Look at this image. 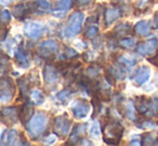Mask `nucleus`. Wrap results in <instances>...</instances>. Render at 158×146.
<instances>
[{"instance_id": "1a4fd4ad", "label": "nucleus", "mask_w": 158, "mask_h": 146, "mask_svg": "<svg viewBox=\"0 0 158 146\" xmlns=\"http://www.w3.org/2000/svg\"><path fill=\"white\" fill-rule=\"evenodd\" d=\"M90 110V107L86 101L84 100H77L73 102L72 107H71V111L73 113V116L75 118H85L88 115Z\"/></svg>"}, {"instance_id": "4be33fe9", "label": "nucleus", "mask_w": 158, "mask_h": 146, "mask_svg": "<svg viewBox=\"0 0 158 146\" xmlns=\"http://www.w3.org/2000/svg\"><path fill=\"white\" fill-rule=\"evenodd\" d=\"M19 91H21V96H23V92L26 94L29 89V81L27 79V77H23V79H19Z\"/></svg>"}, {"instance_id": "72a5a7b5", "label": "nucleus", "mask_w": 158, "mask_h": 146, "mask_svg": "<svg viewBox=\"0 0 158 146\" xmlns=\"http://www.w3.org/2000/svg\"><path fill=\"white\" fill-rule=\"evenodd\" d=\"M9 65V58L3 53H0V68H6Z\"/></svg>"}, {"instance_id": "ea45409f", "label": "nucleus", "mask_w": 158, "mask_h": 146, "mask_svg": "<svg viewBox=\"0 0 158 146\" xmlns=\"http://www.w3.org/2000/svg\"><path fill=\"white\" fill-rule=\"evenodd\" d=\"M13 1H15V0H0V3L3 4V6H6V4H10L12 3ZM19 1V0H17Z\"/></svg>"}, {"instance_id": "f257e3e1", "label": "nucleus", "mask_w": 158, "mask_h": 146, "mask_svg": "<svg viewBox=\"0 0 158 146\" xmlns=\"http://www.w3.org/2000/svg\"><path fill=\"white\" fill-rule=\"evenodd\" d=\"M48 124V117L44 112H39L31 117L26 125V129L32 140H37L44 131Z\"/></svg>"}, {"instance_id": "6ab92c4d", "label": "nucleus", "mask_w": 158, "mask_h": 146, "mask_svg": "<svg viewBox=\"0 0 158 146\" xmlns=\"http://www.w3.org/2000/svg\"><path fill=\"white\" fill-rule=\"evenodd\" d=\"M130 31H131V26L126 23H123L117 25L113 32L118 37H125L128 34H130Z\"/></svg>"}, {"instance_id": "20e7f679", "label": "nucleus", "mask_w": 158, "mask_h": 146, "mask_svg": "<svg viewBox=\"0 0 158 146\" xmlns=\"http://www.w3.org/2000/svg\"><path fill=\"white\" fill-rule=\"evenodd\" d=\"M15 95V83L10 76L0 77V101L2 103H9L12 101Z\"/></svg>"}, {"instance_id": "dca6fc26", "label": "nucleus", "mask_w": 158, "mask_h": 146, "mask_svg": "<svg viewBox=\"0 0 158 146\" xmlns=\"http://www.w3.org/2000/svg\"><path fill=\"white\" fill-rule=\"evenodd\" d=\"M85 127H86L85 125H80V124L75 125L74 128H73L72 133H71V136H70V139H69V142H67L66 145H70V144L73 145V144H75V143H79L80 136L85 132Z\"/></svg>"}, {"instance_id": "cd10ccee", "label": "nucleus", "mask_w": 158, "mask_h": 146, "mask_svg": "<svg viewBox=\"0 0 158 146\" xmlns=\"http://www.w3.org/2000/svg\"><path fill=\"white\" fill-rule=\"evenodd\" d=\"M95 2V0H75V6L79 8H87L92 6Z\"/></svg>"}, {"instance_id": "c9c22d12", "label": "nucleus", "mask_w": 158, "mask_h": 146, "mask_svg": "<svg viewBox=\"0 0 158 146\" xmlns=\"http://www.w3.org/2000/svg\"><path fill=\"white\" fill-rule=\"evenodd\" d=\"M55 141H56V136H55L54 134H51V136H48V138L43 139L44 144H54Z\"/></svg>"}, {"instance_id": "393cba45", "label": "nucleus", "mask_w": 158, "mask_h": 146, "mask_svg": "<svg viewBox=\"0 0 158 146\" xmlns=\"http://www.w3.org/2000/svg\"><path fill=\"white\" fill-rule=\"evenodd\" d=\"M35 4H37V11H48L51 8V3L48 0H37Z\"/></svg>"}, {"instance_id": "f704fd0d", "label": "nucleus", "mask_w": 158, "mask_h": 146, "mask_svg": "<svg viewBox=\"0 0 158 146\" xmlns=\"http://www.w3.org/2000/svg\"><path fill=\"white\" fill-rule=\"evenodd\" d=\"M148 2H150V0H139L137 3L138 9H140V10H146L148 6Z\"/></svg>"}, {"instance_id": "c85d7f7f", "label": "nucleus", "mask_w": 158, "mask_h": 146, "mask_svg": "<svg viewBox=\"0 0 158 146\" xmlns=\"http://www.w3.org/2000/svg\"><path fill=\"white\" fill-rule=\"evenodd\" d=\"M64 55H66L67 58L69 59H73V58H77L79 55H77V52L75 50L71 47H66L64 48Z\"/></svg>"}, {"instance_id": "a878e982", "label": "nucleus", "mask_w": 158, "mask_h": 146, "mask_svg": "<svg viewBox=\"0 0 158 146\" xmlns=\"http://www.w3.org/2000/svg\"><path fill=\"white\" fill-rule=\"evenodd\" d=\"M0 19H1V23L2 24H6L8 25L9 23L11 22V14L8 10H4L1 12V16H0Z\"/></svg>"}, {"instance_id": "f3484780", "label": "nucleus", "mask_w": 158, "mask_h": 146, "mask_svg": "<svg viewBox=\"0 0 158 146\" xmlns=\"http://www.w3.org/2000/svg\"><path fill=\"white\" fill-rule=\"evenodd\" d=\"M14 59H15V63H17V66H19L21 68L27 69V68L29 67V60H28L26 54L21 48H16V50H15Z\"/></svg>"}, {"instance_id": "a19ab883", "label": "nucleus", "mask_w": 158, "mask_h": 146, "mask_svg": "<svg viewBox=\"0 0 158 146\" xmlns=\"http://www.w3.org/2000/svg\"><path fill=\"white\" fill-rule=\"evenodd\" d=\"M0 16H1V12H0Z\"/></svg>"}, {"instance_id": "f03ea898", "label": "nucleus", "mask_w": 158, "mask_h": 146, "mask_svg": "<svg viewBox=\"0 0 158 146\" xmlns=\"http://www.w3.org/2000/svg\"><path fill=\"white\" fill-rule=\"evenodd\" d=\"M124 128L118 123H110L106 124L104 127V142L106 144L116 145L119 143L122 136H123Z\"/></svg>"}, {"instance_id": "423d86ee", "label": "nucleus", "mask_w": 158, "mask_h": 146, "mask_svg": "<svg viewBox=\"0 0 158 146\" xmlns=\"http://www.w3.org/2000/svg\"><path fill=\"white\" fill-rule=\"evenodd\" d=\"M59 45L58 42L55 40H45V41L41 42L39 45V54L41 57L45 59H48L52 57V54L57 52Z\"/></svg>"}, {"instance_id": "2eb2a0df", "label": "nucleus", "mask_w": 158, "mask_h": 146, "mask_svg": "<svg viewBox=\"0 0 158 146\" xmlns=\"http://www.w3.org/2000/svg\"><path fill=\"white\" fill-rule=\"evenodd\" d=\"M122 12L118 8H114V6H110V8L106 9L104 11V24L106 26H110L115 19L121 17Z\"/></svg>"}, {"instance_id": "9b49d317", "label": "nucleus", "mask_w": 158, "mask_h": 146, "mask_svg": "<svg viewBox=\"0 0 158 146\" xmlns=\"http://www.w3.org/2000/svg\"><path fill=\"white\" fill-rule=\"evenodd\" d=\"M43 26L38 22H28L24 26V34L29 39L35 40L42 34Z\"/></svg>"}, {"instance_id": "7ed1b4c3", "label": "nucleus", "mask_w": 158, "mask_h": 146, "mask_svg": "<svg viewBox=\"0 0 158 146\" xmlns=\"http://www.w3.org/2000/svg\"><path fill=\"white\" fill-rule=\"evenodd\" d=\"M84 21V14L80 11L73 12L69 16L67 25L64 27V34L66 37H74L77 34H80L82 29V24Z\"/></svg>"}, {"instance_id": "4c0bfd02", "label": "nucleus", "mask_w": 158, "mask_h": 146, "mask_svg": "<svg viewBox=\"0 0 158 146\" xmlns=\"http://www.w3.org/2000/svg\"><path fill=\"white\" fill-rule=\"evenodd\" d=\"M143 125H139L138 127L140 128H154L155 126V123H153V121H150V120H146V121H143Z\"/></svg>"}, {"instance_id": "bb28decb", "label": "nucleus", "mask_w": 158, "mask_h": 146, "mask_svg": "<svg viewBox=\"0 0 158 146\" xmlns=\"http://www.w3.org/2000/svg\"><path fill=\"white\" fill-rule=\"evenodd\" d=\"M98 34V27L97 26H88L87 29H86L85 36L87 38H94L96 34Z\"/></svg>"}, {"instance_id": "2f4dec72", "label": "nucleus", "mask_w": 158, "mask_h": 146, "mask_svg": "<svg viewBox=\"0 0 158 146\" xmlns=\"http://www.w3.org/2000/svg\"><path fill=\"white\" fill-rule=\"evenodd\" d=\"M141 144L143 145H148V144H152V141H153V136L152 134H148V133H145L142 136V139H141Z\"/></svg>"}, {"instance_id": "473e14b6", "label": "nucleus", "mask_w": 158, "mask_h": 146, "mask_svg": "<svg viewBox=\"0 0 158 146\" xmlns=\"http://www.w3.org/2000/svg\"><path fill=\"white\" fill-rule=\"evenodd\" d=\"M71 95V91L69 89H64L61 90V91H59L58 94H57V98L59 99V100H64V99H67L69 96Z\"/></svg>"}, {"instance_id": "412c9836", "label": "nucleus", "mask_w": 158, "mask_h": 146, "mask_svg": "<svg viewBox=\"0 0 158 146\" xmlns=\"http://www.w3.org/2000/svg\"><path fill=\"white\" fill-rule=\"evenodd\" d=\"M31 100L33 103L37 105H41L44 102V96L39 89H32L31 90Z\"/></svg>"}, {"instance_id": "ddd939ff", "label": "nucleus", "mask_w": 158, "mask_h": 146, "mask_svg": "<svg viewBox=\"0 0 158 146\" xmlns=\"http://www.w3.org/2000/svg\"><path fill=\"white\" fill-rule=\"evenodd\" d=\"M33 112H35L33 105L29 102L25 103V104H23L21 107V109L19 110V119H21V121L24 125H27L28 121L31 119Z\"/></svg>"}, {"instance_id": "9d476101", "label": "nucleus", "mask_w": 158, "mask_h": 146, "mask_svg": "<svg viewBox=\"0 0 158 146\" xmlns=\"http://www.w3.org/2000/svg\"><path fill=\"white\" fill-rule=\"evenodd\" d=\"M21 141V134L15 129H9L2 132L0 138V145H17Z\"/></svg>"}, {"instance_id": "a211bd4d", "label": "nucleus", "mask_w": 158, "mask_h": 146, "mask_svg": "<svg viewBox=\"0 0 158 146\" xmlns=\"http://www.w3.org/2000/svg\"><path fill=\"white\" fill-rule=\"evenodd\" d=\"M150 28H151V25L148 21H140L135 24L133 29H135V31L137 32L138 34L146 36V34L150 32Z\"/></svg>"}, {"instance_id": "c756f323", "label": "nucleus", "mask_w": 158, "mask_h": 146, "mask_svg": "<svg viewBox=\"0 0 158 146\" xmlns=\"http://www.w3.org/2000/svg\"><path fill=\"white\" fill-rule=\"evenodd\" d=\"M9 29L6 24H0V41H4L8 37Z\"/></svg>"}, {"instance_id": "aec40b11", "label": "nucleus", "mask_w": 158, "mask_h": 146, "mask_svg": "<svg viewBox=\"0 0 158 146\" xmlns=\"http://www.w3.org/2000/svg\"><path fill=\"white\" fill-rule=\"evenodd\" d=\"M125 115L129 120H135V107L131 100H128L125 105Z\"/></svg>"}, {"instance_id": "39448f33", "label": "nucleus", "mask_w": 158, "mask_h": 146, "mask_svg": "<svg viewBox=\"0 0 158 146\" xmlns=\"http://www.w3.org/2000/svg\"><path fill=\"white\" fill-rule=\"evenodd\" d=\"M71 128V120L64 115H60V116L56 117L54 119V125H53V131L55 134L64 138L69 134Z\"/></svg>"}, {"instance_id": "4468645a", "label": "nucleus", "mask_w": 158, "mask_h": 146, "mask_svg": "<svg viewBox=\"0 0 158 146\" xmlns=\"http://www.w3.org/2000/svg\"><path fill=\"white\" fill-rule=\"evenodd\" d=\"M150 79V69L145 66H142L138 69V71L135 72V76H133V81L135 84L138 86L143 85L144 83L148 82V79Z\"/></svg>"}, {"instance_id": "58836bf2", "label": "nucleus", "mask_w": 158, "mask_h": 146, "mask_svg": "<svg viewBox=\"0 0 158 146\" xmlns=\"http://www.w3.org/2000/svg\"><path fill=\"white\" fill-rule=\"evenodd\" d=\"M153 25H154V28L155 29H158V13L155 14L154 16V22H153Z\"/></svg>"}, {"instance_id": "b1692460", "label": "nucleus", "mask_w": 158, "mask_h": 146, "mask_svg": "<svg viewBox=\"0 0 158 146\" xmlns=\"http://www.w3.org/2000/svg\"><path fill=\"white\" fill-rule=\"evenodd\" d=\"M119 45H121L122 47H125V48L133 47V46L135 45V40L133 39V38H125V39L119 41Z\"/></svg>"}, {"instance_id": "5701e85b", "label": "nucleus", "mask_w": 158, "mask_h": 146, "mask_svg": "<svg viewBox=\"0 0 158 146\" xmlns=\"http://www.w3.org/2000/svg\"><path fill=\"white\" fill-rule=\"evenodd\" d=\"M72 6V0H59L56 3V9L59 11H68Z\"/></svg>"}, {"instance_id": "e433bc0d", "label": "nucleus", "mask_w": 158, "mask_h": 146, "mask_svg": "<svg viewBox=\"0 0 158 146\" xmlns=\"http://www.w3.org/2000/svg\"><path fill=\"white\" fill-rule=\"evenodd\" d=\"M87 74L89 75V76H97V75L99 74V70L95 67H89L87 69Z\"/></svg>"}, {"instance_id": "0eeeda50", "label": "nucleus", "mask_w": 158, "mask_h": 146, "mask_svg": "<svg viewBox=\"0 0 158 146\" xmlns=\"http://www.w3.org/2000/svg\"><path fill=\"white\" fill-rule=\"evenodd\" d=\"M0 118L6 125H14L19 118V110L15 107H6L0 111Z\"/></svg>"}, {"instance_id": "7c9ffc66", "label": "nucleus", "mask_w": 158, "mask_h": 146, "mask_svg": "<svg viewBox=\"0 0 158 146\" xmlns=\"http://www.w3.org/2000/svg\"><path fill=\"white\" fill-rule=\"evenodd\" d=\"M90 136H93V138H98L100 134V127H99V124L98 123H94L92 126V128H90V131H89Z\"/></svg>"}, {"instance_id": "f8f14e48", "label": "nucleus", "mask_w": 158, "mask_h": 146, "mask_svg": "<svg viewBox=\"0 0 158 146\" xmlns=\"http://www.w3.org/2000/svg\"><path fill=\"white\" fill-rule=\"evenodd\" d=\"M43 77L45 83L48 84V85L55 84L58 81V70H57V68L53 67L50 63L45 65L43 69Z\"/></svg>"}, {"instance_id": "6e6552de", "label": "nucleus", "mask_w": 158, "mask_h": 146, "mask_svg": "<svg viewBox=\"0 0 158 146\" xmlns=\"http://www.w3.org/2000/svg\"><path fill=\"white\" fill-rule=\"evenodd\" d=\"M158 45V40L157 39H148L144 42L138 44L137 46V52L141 55H145V56H153L155 55L156 48Z\"/></svg>"}]
</instances>
